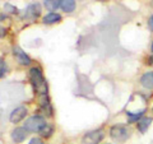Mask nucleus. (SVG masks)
<instances>
[{"label":"nucleus","instance_id":"obj_20","mask_svg":"<svg viewBox=\"0 0 153 144\" xmlns=\"http://www.w3.org/2000/svg\"><path fill=\"white\" fill-rule=\"evenodd\" d=\"M146 26L148 28V31H149L152 35H153V13H151L149 16L147 17V21H146Z\"/></svg>","mask_w":153,"mask_h":144},{"label":"nucleus","instance_id":"obj_24","mask_svg":"<svg viewBox=\"0 0 153 144\" xmlns=\"http://www.w3.org/2000/svg\"><path fill=\"white\" fill-rule=\"evenodd\" d=\"M149 115H152V116H153V105L149 107Z\"/></svg>","mask_w":153,"mask_h":144},{"label":"nucleus","instance_id":"obj_14","mask_svg":"<svg viewBox=\"0 0 153 144\" xmlns=\"http://www.w3.org/2000/svg\"><path fill=\"white\" fill-rule=\"evenodd\" d=\"M59 8L65 13H73L76 8V1L75 0H60Z\"/></svg>","mask_w":153,"mask_h":144},{"label":"nucleus","instance_id":"obj_9","mask_svg":"<svg viewBox=\"0 0 153 144\" xmlns=\"http://www.w3.org/2000/svg\"><path fill=\"white\" fill-rule=\"evenodd\" d=\"M28 115V110L27 107L25 106H19L17 108H14L13 111L10 112V115H9V121H10L12 124H19L21 121H23Z\"/></svg>","mask_w":153,"mask_h":144},{"label":"nucleus","instance_id":"obj_1","mask_svg":"<svg viewBox=\"0 0 153 144\" xmlns=\"http://www.w3.org/2000/svg\"><path fill=\"white\" fill-rule=\"evenodd\" d=\"M134 134V128L128 125L126 122L112 124L107 130V135L115 144H125L131 139Z\"/></svg>","mask_w":153,"mask_h":144},{"label":"nucleus","instance_id":"obj_23","mask_svg":"<svg viewBox=\"0 0 153 144\" xmlns=\"http://www.w3.org/2000/svg\"><path fill=\"white\" fill-rule=\"evenodd\" d=\"M149 54H153V37L151 38V42H149Z\"/></svg>","mask_w":153,"mask_h":144},{"label":"nucleus","instance_id":"obj_15","mask_svg":"<svg viewBox=\"0 0 153 144\" xmlns=\"http://www.w3.org/2000/svg\"><path fill=\"white\" fill-rule=\"evenodd\" d=\"M54 133H55V128H54V125H52V124H49V122H47L46 125L41 129V131L38 133V134H40V137H41L42 139H50L52 135H54Z\"/></svg>","mask_w":153,"mask_h":144},{"label":"nucleus","instance_id":"obj_6","mask_svg":"<svg viewBox=\"0 0 153 144\" xmlns=\"http://www.w3.org/2000/svg\"><path fill=\"white\" fill-rule=\"evenodd\" d=\"M148 112H149V107H148V106H144V107L138 108V110H133V111H130V110H126V111H125L126 124H128V125H130V126H134L143 116H146Z\"/></svg>","mask_w":153,"mask_h":144},{"label":"nucleus","instance_id":"obj_2","mask_svg":"<svg viewBox=\"0 0 153 144\" xmlns=\"http://www.w3.org/2000/svg\"><path fill=\"white\" fill-rule=\"evenodd\" d=\"M28 79L38 96H45L49 93V85H47V82L40 66H32L28 70Z\"/></svg>","mask_w":153,"mask_h":144},{"label":"nucleus","instance_id":"obj_5","mask_svg":"<svg viewBox=\"0 0 153 144\" xmlns=\"http://www.w3.org/2000/svg\"><path fill=\"white\" fill-rule=\"evenodd\" d=\"M46 119L44 116H41V115H33V116L28 117L26 121H25V126L26 129L30 133H40L41 129L46 125Z\"/></svg>","mask_w":153,"mask_h":144},{"label":"nucleus","instance_id":"obj_7","mask_svg":"<svg viewBox=\"0 0 153 144\" xmlns=\"http://www.w3.org/2000/svg\"><path fill=\"white\" fill-rule=\"evenodd\" d=\"M152 124H153V116L147 114L146 116H143L139 121L134 125V130H135L138 134H140V135H146L148 133V130L151 129Z\"/></svg>","mask_w":153,"mask_h":144},{"label":"nucleus","instance_id":"obj_8","mask_svg":"<svg viewBox=\"0 0 153 144\" xmlns=\"http://www.w3.org/2000/svg\"><path fill=\"white\" fill-rule=\"evenodd\" d=\"M13 56L17 63L22 66H30L32 64V59L30 57V55L26 54V52L17 45L13 46Z\"/></svg>","mask_w":153,"mask_h":144},{"label":"nucleus","instance_id":"obj_11","mask_svg":"<svg viewBox=\"0 0 153 144\" xmlns=\"http://www.w3.org/2000/svg\"><path fill=\"white\" fill-rule=\"evenodd\" d=\"M38 103H40V110L44 115H46L47 117H51L54 115V110H52V105H51V101L49 98V96L45 94V96H40L38 98Z\"/></svg>","mask_w":153,"mask_h":144},{"label":"nucleus","instance_id":"obj_18","mask_svg":"<svg viewBox=\"0 0 153 144\" xmlns=\"http://www.w3.org/2000/svg\"><path fill=\"white\" fill-rule=\"evenodd\" d=\"M4 13H9V14H18L19 13V9L17 7H14L10 3H5L4 4Z\"/></svg>","mask_w":153,"mask_h":144},{"label":"nucleus","instance_id":"obj_16","mask_svg":"<svg viewBox=\"0 0 153 144\" xmlns=\"http://www.w3.org/2000/svg\"><path fill=\"white\" fill-rule=\"evenodd\" d=\"M59 4H60V0H44L45 8L50 12H55L59 8Z\"/></svg>","mask_w":153,"mask_h":144},{"label":"nucleus","instance_id":"obj_10","mask_svg":"<svg viewBox=\"0 0 153 144\" xmlns=\"http://www.w3.org/2000/svg\"><path fill=\"white\" fill-rule=\"evenodd\" d=\"M28 131L25 126H17L14 128L12 133H10V137H12V140L16 143V144H21L26 140L28 138Z\"/></svg>","mask_w":153,"mask_h":144},{"label":"nucleus","instance_id":"obj_25","mask_svg":"<svg viewBox=\"0 0 153 144\" xmlns=\"http://www.w3.org/2000/svg\"><path fill=\"white\" fill-rule=\"evenodd\" d=\"M101 144H115V143H112V142H102Z\"/></svg>","mask_w":153,"mask_h":144},{"label":"nucleus","instance_id":"obj_22","mask_svg":"<svg viewBox=\"0 0 153 144\" xmlns=\"http://www.w3.org/2000/svg\"><path fill=\"white\" fill-rule=\"evenodd\" d=\"M7 35H8V30L5 27L0 26V38H5Z\"/></svg>","mask_w":153,"mask_h":144},{"label":"nucleus","instance_id":"obj_3","mask_svg":"<svg viewBox=\"0 0 153 144\" xmlns=\"http://www.w3.org/2000/svg\"><path fill=\"white\" fill-rule=\"evenodd\" d=\"M107 133L103 128H97L93 130H89L83 134L80 138V144H101L105 138H106Z\"/></svg>","mask_w":153,"mask_h":144},{"label":"nucleus","instance_id":"obj_4","mask_svg":"<svg viewBox=\"0 0 153 144\" xmlns=\"http://www.w3.org/2000/svg\"><path fill=\"white\" fill-rule=\"evenodd\" d=\"M138 85L144 92L153 93V69H144L138 76Z\"/></svg>","mask_w":153,"mask_h":144},{"label":"nucleus","instance_id":"obj_12","mask_svg":"<svg viewBox=\"0 0 153 144\" xmlns=\"http://www.w3.org/2000/svg\"><path fill=\"white\" fill-rule=\"evenodd\" d=\"M41 12H42V8L40 5V3H32L27 7L26 9V14H25V18L27 19H37L38 17L41 16Z\"/></svg>","mask_w":153,"mask_h":144},{"label":"nucleus","instance_id":"obj_17","mask_svg":"<svg viewBox=\"0 0 153 144\" xmlns=\"http://www.w3.org/2000/svg\"><path fill=\"white\" fill-rule=\"evenodd\" d=\"M143 66H146V69H153V54H146L142 59Z\"/></svg>","mask_w":153,"mask_h":144},{"label":"nucleus","instance_id":"obj_21","mask_svg":"<svg viewBox=\"0 0 153 144\" xmlns=\"http://www.w3.org/2000/svg\"><path fill=\"white\" fill-rule=\"evenodd\" d=\"M28 144H45V142H44V139H42V138L35 137V138H32V139H31Z\"/></svg>","mask_w":153,"mask_h":144},{"label":"nucleus","instance_id":"obj_13","mask_svg":"<svg viewBox=\"0 0 153 144\" xmlns=\"http://www.w3.org/2000/svg\"><path fill=\"white\" fill-rule=\"evenodd\" d=\"M61 16L56 12H50L46 16L42 17V23L44 24H55V23H60L61 22Z\"/></svg>","mask_w":153,"mask_h":144},{"label":"nucleus","instance_id":"obj_19","mask_svg":"<svg viewBox=\"0 0 153 144\" xmlns=\"http://www.w3.org/2000/svg\"><path fill=\"white\" fill-rule=\"evenodd\" d=\"M8 71V65H7V61L4 59H0V79L4 78Z\"/></svg>","mask_w":153,"mask_h":144}]
</instances>
